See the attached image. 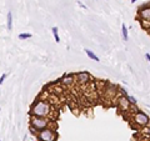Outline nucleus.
I'll use <instances>...</instances> for the list:
<instances>
[{"instance_id": "nucleus-1", "label": "nucleus", "mask_w": 150, "mask_h": 141, "mask_svg": "<svg viewBox=\"0 0 150 141\" xmlns=\"http://www.w3.org/2000/svg\"><path fill=\"white\" fill-rule=\"evenodd\" d=\"M52 112V108L48 104L46 101L43 100H38L35 104L33 105L30 115H35V116H43V118H48L49 114Z\"/></svg>"}, {"instance_id": "nucleus-2", "label": "nucleus", "mask_w": 150, "mask_h": 141, "mask_svg": "<svg viewBox=\"0 0 150 141\" xmlns=\"http://www.w3.org/2000/svg\"><path fill=\"white\" fill-rule=\"evenodd\" d=\"M49 122L50 121L48 118L31 115L30 116V130H31V132H39V131H42V130L48 129Z\"/></svg>"}, {"instance_id": "nucleus-3", "label": "nucleus", "mask_w": 150, "mask_h": 141, "mask_svg": "<svg viewBox=\"0 0 150 141\" xmlns=\"http://www.w3.org/2000/svg\"><path fill=\"white\" fill-rule=\"evenodd\" d=\"M36 139L40 141H55L56 134L50 129H45V130H42V131L38 132Z\"/></svg>"}, {"instance_id": "nucleus-4", "label": "nucleus", "mask_w": 150, "mask_h": 141, "mask_svg": "<svg viewBox=\"0 0 150 141\" xmlns=\"http://www.w3.org/2000/svg\"><path fill=\"white\" fill-rule=\"evenodd\" d=\"M134 121L138 124V125H140V126H146V125H149V121H150V118L148 115L145 114V112H143L140 111V110H138L136 111V114L134 115Z\"/></svg>"}, {"instance_id": "nucleus-5", "label": "nucleus", "mask_w": 150, "mask_h": 141, "mask_svg": "<svg viewBox=\"0 0 150 141\" xmlns=\"http://www.w3.org/2000/svg\"><path fill=\"white\" fill-rule=\"evenodd\" d=\"M130 102H129V100L127 98H125L124 95H121L120 98L118 99V108L120 110H128L129 108H130Z\"/></svg>"}, {"instance_id": "nucleus-6", "label": "nucleus", "mask_w": 150, "mask_h": 141, "mask_svg": "<svg viewBox=\"0 0 150 141\" xmlns=\"http://www.w3.org/2000/svg\"><path fill=\"white\" fill-rule=\"evenodd\" d=\"M139 18L145 21H150V5L146 8H140L139 9Z\"/></svg>"}, {"instance_id": "nucleus-7", "label": "nucleus", "mask_w": 150, "mask_h": 141, "mask_svg": "<svg viewBox=\"0 0 150 141\" xmlns=\"http://www.w3.org/2000/svg\"><path fill=\"white\" fill-rule=\"evenodd\" d=\"M76 80H78V82H80V84H86V82H89V80H90V75H89V73H86V71H80V73L76 74Z\"/></svg>"}, {"instance_id": "nucleus-8", "label": "nucleus", "mask_w": 150, "mask_h": 141, "mask_svg": "<svg viewBox=\"0 0 150 141\" xmlns=\"http://www.w3.org/2000/svg\"><path fill=\"white\" fill-rule=\"evenodd\" d=\"M61 82H63L64 85H71V84L74 82V75H73V74L65 75V76L61 79Z\"/></svg>"}, {"instance_id": "nucleus-9", "label": "nucleus", "mask_w": 150, "mask_h": 141, "mask_svg": "<svg viewBox=\"0 0 150 141\" xmlns=\"http://www.w3.org/2000/svg\"><path fill=\"white\" fill-rule=\"evenodd\" d=\"M6 27H8V30H11L13 29V13L9 11L8 13V18H6Z\"/></svg>"}, {"instance_id": "nucleus-10", "label": "nucleus", "mask_w": 150, "mask_h": 141, "mask_svg": "<svg viewBox=\"0 0 150 141\" xmlns=\"http://www.w3.org/2000/svg\"><path fill=\"white\" fill-rule=\"evenodd\" d=\"M85 54H86L88 56L90 57V59H93V60H95V61H100V59H99L96 55H95V54L93 53V51L89 50V49H85Z\"/></svg>"}, {"instance_id": "nucleus-11", "label": "nucleus", "mask_w": 150, "mask_h": 141, "mask_svg": "<svg viewBox=\"0 0 150 141\" xmlns=\"http://www.w3.org/2000/svg\"><path fill=\"white\" fill-rule=\"evenodd\" d=\"M121 34H123V39L125 41H128L129 36H128V27L125 26V24H121Z\"/></svg>"}, {"instance_id": "nucleus-12", "label": "nucleus", "mask_w": 150, "mask_h": 141, "mask_svg": "<svg viewBox=\"0 0 150 141\" xmlns=\"http://www.w3.org/2000/svg\"><path fill=\"white\" fill-rule=\"evenodd\" d=\"M52 31H53L54 37H55V41H56V43H60V37H59V33H58V27L54 26L53 29H52Z\"/></svg>"}, {"instance_id": "nucleus-13", "label": "nucleus", "mask_w": 150, "mask_h": 141, "mask_svg": "<svg viewBox=\"0 0 150 141\" xmlns=\"http://www.w3.org/2000/svg\"><path fill=\"white\" fill-rule=\"evenodd\" d=\"M125 98L128 99V100H129V102H130L131 105H136V102H138V100H136V99L134 98V96H131V95H127V96H125Z\"/></svg>"}, {"instance_id": "nucleus-14", "label": "nucleus", "mask_w": 150, "mask_h": 141, "mask_svg": "<svg viewBox=\"0 0 150 141\" xmlns=\"http://www.w3.org/2000/svg\"><path fill=\"white\" fill-rule=\"evenodd\" d=\"M30 37H31V34H29V33L20 34V35H19V39H21V40H24V39H30Z\"/></svg>"}, {"instance_id": "nucleus-15", "label": "nucleus", "mask_w": 150, "mask_h": 141, "mask_svg": "<svg viewBox=\"0 0 150 141\" xmlns=\"http://www.w3.org/2000/svg\"><path fill=\"white\" fill-rule=\"evenodd\" d=\"M5 78H6V74H3V75H1V78H0V84H3V82H4Z\"/></svg>"}, {"instance_id": "nucleus-16", "label": "nucleus", "mask_w": 150, "mask_h": 141, "mask_svg": "<svg viewBox=\"0 0 150 141\" xmlns=\"http://www.w3.org/2000/svg\"><path fill=\"white\" fill-rule=\"evenodd\" d=\"M145 57H146V60H148L149 63H150V54H148V53H146V54H145Z\"/></svg>"}, {"instance_id": "nucleus-17", "label": "nucleus", "mask_w": 150, "mask_h": 141, "mask_svg": "<svg viewBox=\"0 0 150 141\" xmlns=\"http://www.w3.org/2000/svg\"><path fill=\"white\" fill-rule=\"evenodd\" d=\"M145 132H146V135H149V136H150V126H149V129H148V130H146V131H145Z\"/></svg>"}, {"instance_id": "nucleus-18", "label": "nucleus", "mask_w": 150, "mask_h": 141, "mask_svg": "<svg viewBox=\"0 0 150 141\" xmlns=\"http://www.w3.org/2000/svg\"><path fill=\"white\" fill-rule=\"evenodd\" d=\"M136 1V0H131V4H134V3Z\"/></svg>"}, {"instance_id": "nucleus-19", "label": "nucleus", "mask_w": 150, "mask_h": 141, "mask_svg": "<svg viewBox=\"0 0 150 141\" xmlns=\"http://www.w3.org/2000/svg\"><path fill=\"white\" fill-rule=\"evenodd\" d=\"M148 126H150V121H149V125H148Z\"/></svg>"}, {"instance_id": "nucleus-20", "label": "nucleus", "mask_w": 150, "mask_h": 141, "mask_svg": "<svg viewBox=\"0 0 150 141\" xmlns=\"http://www.w3.org/2000/svg\"><path fill=\"white\" fill-rule=\"evenodd\" d=\"M39 141H40V140H39Z\"/></svg>"}, {"instance_id": "nucleus-21", "label": "nucleus", "mask_w": 150, "mask_h": 141, "mask_svg": "<svg viewBox=\"0 0 150 141\" xmlns=\"http://www.w3.org/2000/svg\"><path fill=\"white\" fill-rule=\"evenodd\" d=\"M149 141H150V140H149Z\"/></svg>"}]
</instances>
